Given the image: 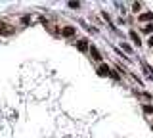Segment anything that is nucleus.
Segmentation results:
<instances>
[{
  "mask_svg": "<svg viewBox=\"0 0 153 138\" xmlns=\"http://www.w3.org/2000/svg\"><path fill=\"white\" fill-rule=\"evenodd\" d=\"M16 33V29H13V25H10V23L6 21H0V35L2 37H10Z\"/></svg>",
  "mask_w": 153,
  "mask_h": 138,
  "instance_id": "obj_1",
  "label": "nucleus"
},
{
  "mask_svg": "<svg viewBox=\"0 0 153 138\" xmlns=\"http://www.w3.org/2000/svg\"><path fill=\"white\" fill-rule=\"evenodd\" d=\"M76 33V29L75 27H71V25H65V27H61V35L65 37V39H71V37H73Z\"/></svg>",
  "mask_w": 153,
  "mask_h": 138,
  "instance_id": "obj_2",
  "label": "nucleus"
},
{
  "mask_svg": "<svg viewBox=\"0 0 153 138\" xmlns=\"http://www.w3.org/2000/svg\"><path fill=\"white\" fill-rule=\"evenodd\" d=\"M76 48H79V52H86L90 48L88 46V40L86 39H79V42H76Z\"/></svg>",
  "mask_w": 153,
  "mask_h": 138,
  "instance_id": "obj_3",
  "label": "nucleus"
},
{
  "mask_svg": "<svg viewBox=\"0 0 153 138\" xmlns=\"http://www.w3.org/2000/svg\"><path fill=\"white\" fill-rule=\"evenodd\" d=\"M109 73H111V69L107 67V63H102L98 67V75H102V77H105V75H109Z\"/></svg>",
  "mask_w": 153,
  "mask_h": 138,
  "instance_id": "obj_4",
  "label": "nucleus"
},
{
  "mask_svg": "<svg viewBox=\"0 0 153 138\" xmlns=\"http://www.w3.org/2000/svg\"><path fill=\"white\" fill-rule=\"evenodd\" d=\"M138 19H140V21H153V13L151 12H146V13H142Z\"/></svg>",
  "mask_w": 153,
  "mask_h": 138,
  "instance_id": "obj_5",
  "label": "nucleus"
},
{
  "mask_svg": "<svg viewBox=\"0 0 153 138\" xmlns=\"http://www.w3.org/2000/svg\"><path fill=\"white\" fill-rule=\"evenodd\" d=\"M90 54H92V58H94V60L102 61V56H100V52L96 50V46H90Z\"/></svg>",
  "mask_w": 153,
  "mask_h": 138,
  "instance_id": "obj_6",
  "label": "nucleus"
},
{
  "mask_svg": "<svg viewBox=\"0 0 153 138\" xmlns=\"http://www.w3.org/2000/svg\"><path fill=\"white\" fill-rule=\"evenodd\" d=\"M130 39H132V42H134V44H136V46H140V44H142L140 37H138V35H136V33H134V31H130Z\"/></svg>",
  "mask_w": 153,
  "mask_h": 138,
  "instance_id": "obj_7",
  "label": "nucleus"
},
{
  "mask_svg": "<svg viewBox=\"0 0 153 138\" xmlns=\"http://www.w3.org/2000/svg\"><path fill=\"white\" fill-rule=\"evenodd\" d=\"M142 109H143V113H147V115H151V113H153V106H151V104H143Z\"/></svg>",
  "mask_w": 153,
  "mask_h": 138,
  "instance_id": "obj_8",
  "label": "nucleus"
},
{
  "mask_svg": "<svg viewBox=\"0 0 153 138\" xmlns=\"http://www.w3.org/2000/svg\"><path fill=\"white\" fill-rule=\"evenodd\" d=\"M132 10H134V12H140V10H142V4H140V2H134V4H132Z\"/></svg>",
  "mask_w": 153,
  "mask_h": 138,
  "instance_id": "obj_9",
  "label": "nucleus"
},
{
  "mask_svg": "<svg viewBox=\"0 0 153 138\" xmlns=\"http://www.w3.org/2000/svg\"><path fill=\"white\" fill-rule=\"evenodd\" d=\"M143 33H153V23H149V25L143 27Z\"/></svg>",
  "mask_w": 153,
  "mask_h": 138,
  "instance_id": "obj_10",
  "label": "nucleus"
},
{
  "mask_svg": "<svg viewBox=\"0 0 153 138\" xmlns=\"http://www.w3.org/2000/svg\"><path fill=\"white\" fill-rule=\"evenodd\" d=\"M109 75H111V77H113L115 81H121V77H119V73H115V71H111V73H109Z\"/></svg>",
  "mask_w": 153,
  "mask_h": 138,
  "instance_id": "obj_11",
  "label": "nucleus"
},
{
  "mask_svg": "<svg viewBox=\"0 0 153 138\" xmlns=\"http://www.w3.org/2000/svg\"><path fill=\"white\" fill-rule=\"evenodd\" d=\"M69 8H80L79 2H69Z\"/></svg>",
  "mask_w": 153,
  "mask_h": 138,
  "instance_id": "obj_12",
  "label": "nucleus"
},
{
  "mask_svg": "<svg viewBox=\"0 0 153 138\" xmlns=\"http://www.w3.org/2000/svg\"><path fill=\"white\" fill-rule=\"evenodd\" d=\"M123 48L126 50V52H132V48H130V44H126V42H124V44H123Z\"/></svg>",
  "mask_w": 153,
  "mask_h": 138,
  "instance_id": "obj_13",
  "label": "nucleus"
},
{
  "mask_svg": "<svg viewBox=\"0 0 153 138\" xmlns=\"http://www.w3.org/2000/svg\"><path fill=\"white\" fill-rule=\"evenodd\" d=\"M147 44H149L151 48H153V37H149V40H147Z\"/></svg>",
  "mask_w": 153,
  "mask_h": 138,
  "instance_id": "obj_14",
  "label": "nucleus"
},
{
  "mask_svg": "<svg viewBox=\"0 0 153 138\" xmlns=\"http://www.w3.org/2000/svg\"><path fill=\"white\" fill-rule=\"evenodd\" d=\"M151 131H153V125H151Z\"/></svg>",
  "mask_w": 153,
  "mask_h": 138,
  "instance_id": "obj_15",
  "label": "nucleus"
}]
</instances>
